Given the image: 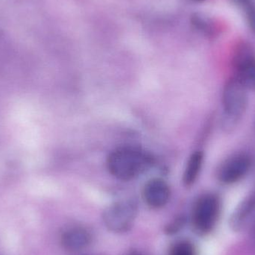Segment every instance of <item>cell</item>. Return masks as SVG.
Listing matches in <instances>:
<instances>
[{"instance_id": "6da1fadb", "label": "cell", "mask_w": 255, "mask_h": 255, "mask_svg": "<svg viewBox=\"0 0 255 255\" xmlns=\"http://www.w3.org/2000/svg\"><path fill=\"white\" fill-rule=\"evenodd\" d=\"M153 162L154 159L148 151L134 145H124L109 154L107 167L115 178L128 181L140 176Z\"/></svg>"}, {"instance_id": "7a4b0ae2", "label": "cell", "mask_w": 255, "mask_h": 255, "mask_svg": "<svg viewBox=\"0 0 255 255\" xmlns=\"http://www.w3.org/2000/svg\"><path fill=\"white\" fill-rule=\"evenodd\" d=\"M221 103L222 127L226 132L233 131L247 113L249 91L232 76L223 86Z\"/></svg>"}, {"instance_id": "3957f363", "label": "cell", "mask_w": 255, "mask_h": 255, "mask_svg": "<svg viewBox=\"0 0 255 255\" xmlns=\"http://www.w3.org/2000/svg\"><path fill=\"white\" fill-rule=\"evenodd\" d=\"M222 211V201L217 193L201 195L193 205L192 224L199 235L211 233L218 223Z\"/></svg>"}, {"instance_id": "277c9868", "label": "cell", "mask_w": 255, "mask_h": 255, "mask_svg": "<svg viewBox=\"0 0 255 255\" xmlns=\"http://www.w3.org/2000/svg\"><path fill=\"white\" fill-rule=\"evenodd\" d=\"M254 165V158L247 151H238L228 156L217 167L216 176L219 182L232 185L242 181Z\"/></svg>"}, {"instance_id": "5b68a950", "label": "cell", "mask_w": 255, "mask_h": 255, "mask_svg": "<svg viewBox=\"0 0 255 255\" xmlns=\"http://www.w3.org/2000/svg\"><path fill=\"white\" fill-rule=\"evenodd\" d=\"M234 77L249 91H255V49L242 42L235 48L232 57Z\"/></svg>"}, {"instance_id": "8992f818", "label": "cell", "mask_w": 255, "mask_h": 255, "mask_svg": "<svg viewBox=\"0 0 255 255\" xmlns=\"http://www.w3.org/2000/svg\"><path fill=\"white\" fill-rule=\"evenodd\" d=\"M137 214V205L133 200L115 202L105 211L103 220L106 227L115 233H124L131 228Z\"/></svg>"}, {"instance_id": "52a82bcc", "label": "cell", "mask_w": 255, "mask_h": 255, "mask_svg": "<svg viewBox=\"0 0 255 255\" xmlns=\"http://www.w3.org/2000/svg\"><path fill=\"white\" fill-rule=\"evenodd\" d=\"M171 197L169 184L161 178H152L148 181L142 190V198L148 207L154 209L163 208Z\"/></svg>"}, {"instance_id": "ba28073f", "label": "cell", "mask_w": 255, "mask_h": 255, "mask_svg": "<svg viewBox=\"0 0 255 255\" xmlns=\"http://www.w3.org/2000/svg\"><path fill=\"white\" fill-rule=\"evenodd\" d=\"M92 236L91 232L84 227L74 226L63 233L61 244L64 249L71 252L80 251L91 244Z\"/></svg>"}, {"instance_id": "9c48e42d", "label": "cell", "mask_w": 255, "mask_h": 255, "mask_svg": "<svg viewBox=\"0 0 255 255\" xmlns=\"http://www.w3.org/2000/svg\"><path fill=\"white\" fill-rule=\"evenodd\" d=\"M205 162V154L197 150L189 157L183 174V183L186 187H192L199 179Z\"/></svg>"}, {"instance_id": "30bf717a", "label": "cell", "mask_w": 255, "mask_h": 255, "mask_svg": "<svg viewBox=\"0 0 255 255\" xmlns=\"http://www.w3.org/2000/svg\"><path fill=\"white\" fill-rule=\"evenodd\" d=\"M255 211V187L250 194L240 204L231 220V226L235 230H239L247 220Z\"/></svg>"}, {"instance_id": "8fae6325", "label": "cell", "mask_w": 255, "mask_h": 255, "mask_svg": "<svg viewBox=\"0 0 255 255\" xmlns=\"http://www.w3.org/2000/svg\"><path fill=\"white\" fill-rule=\"evenodd\" d=\"M192 23L198 31L205 35L214 36L217 32L214 22L205 15L195 13L192 17Z\"/></svg>"}, {"instance_id": "7c38bea8", "label": "cell", "mask_w": 255, "mask_h": 255, "mask_svg": "<svg viewBox=\"0 0 255 255\" xmlns=\"http://www.w3.org/2000/svg\"><path fill=\"white\" fill-rule=\"evenodd\" d=\"M169 255H196V248L190 241H178L171 247Z\"/></svg>"}, {"instance_id": "4fadbf2b", "label": "cell", "mask_w": 255, "mask_h": 255, "mask_svg": "<svg viewBox=\"0 0 255 255\" xmlns=\"http://www.w3.org/2000/svg\"><path fill=\"white\" fill-rule=\"evenodd\" d=\"M245 12L247 21L250 28L255 33V1L253 0L250 4H247L242 9Z\"/></svg>"}, {"instance_id": "5bb4252c", "label": "cell", "mask_w": 255, "mask_h": 255, "mask_svg": "<svg viewBox=\"0 0 255 255\" xmlns=\"http://www.w3.org/2000/svg\"><path fill=\"white\" fill-rule=\"evenodd\" d=\"M195 1H205V0H195Z\"/></svg>"}, {"instance_id": "9a60e30c", "label": "cell", "mask_w": 255, "mask_h": 255, "mask_svg": "<svg viewBox=\"0 0 255 255\" xmlns=\"http://www.w3.org/2000/svg\"><path fill=\"white\" fill-rule=\"evenodd\" d=\"M138 255V254H130V255Z\"/></svg>"}]
</instances>
